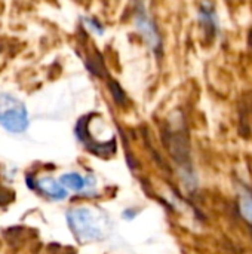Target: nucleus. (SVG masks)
Returning a JSON list of instances; mask_svg holds the SVG:
<instances>
[{"mask_svg": "<svg viewBox=\"0 0 252 254\" xmlns=\"http://www.w3.org/2000/svg\"><path fill=\"white\" fill-rule=\"evenodd\" d=\"M68 226L82 243L97 241L105 235V220L91 208H76L67 214Z\"/></svg>", "mask_w": 252, "mask_h": 254, "instance_id": "obj_1", "label": "nucleus"}, {"mask_svg": "<svg viewBox=\"0 0 252 254\" xmlns=\"http://www.w3.org/2000/svg\"><path fill=\"white\" fill-rule=\"evenodd\" d=\"M0 125L9 132H24L28 127L25 106L7 94H0Z\"/></svg>", "mask_w": 252, "mask_h": 254, "instance_id": "obj_2", "label": "nucleus"}, {"mask_svg": "<svg viewBox=\"0 0 252 254\" xmlns=\"http://www.w3.org/2000/svg\"><path fill=\"white\" fill-rule=\"evenodd\" d=\"M37 186H39V189H40L45 195H48V196L52 198V199L59 201V199H64V198L67 196V190H65V188L62 186V183H58V182L53 180L52 177H43V179H40V180L37 182Z\"/></svg>", "mask_w": 252, "mask_h": 254, "instance_id": "obj_3", "label": "nucleus"}, {"mask_svg": "<svg viewBox=\"0 0 252 254\" xmlns=\"http://www.w3.org/2000/svg\"><path fill=\"white\" fill-rule=\"evenodd\" d=\"M61 183H62V186H64V188L71 189V190H76V192H77V190L85 189V186H86L85 179H83L82 176L76 174V173L64 174V176L61 177Z\"/></svg>", "mask_w": 252, "mask_h": 254, "instance_id": "obj_4", "label": "nucleus"}]
</instances>
